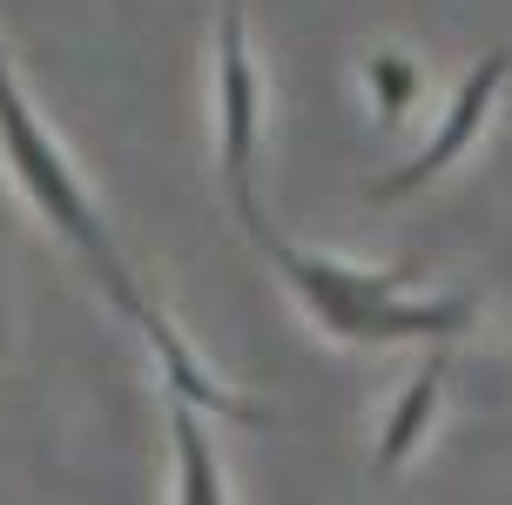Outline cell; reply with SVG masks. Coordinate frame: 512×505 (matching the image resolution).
Returning <instances> with one entry per match:
<instances>
[{
    "instance_id": "1",
    "label": "cell",
    "mask_w": 512,
    "mask_h": 505,
    "mask_svg": "<svg viewBox=\"0 0 512 505\" xmlns=\"http://www.w3.org/2000/svg\"><path fill=\"white\" fill-rule=\"evenodd\" d=\"M0 155H7V169H14V182H21V196L41 209V223H48L54 236L81 256V263H88V277L102 283V297L115 303L128 324L142 330V337H149L155 364H162V378H169V398L196 404V411H230V418L263 425V411H256V404H243V398H230V391H223V384H216L203 364L189 357V344L162 324V310L142 297V283H135V270H128V256L115 250L102 209L88 202V189H81V176L68 169L61 142L41 128V115H34V108H27V95L14 88L7 61H0Z\"/></svg>"
},
{
    "instance_id": "5",
    "label": "cell",
    "mask_w": 512,
    "mask_h": 505,
    "mask_svg": "<svg viewBox=\"0 0 512 505\" xmlns=\"http://www.w3.org/2000/svg\"><path fill=\"white\" fill-rule=\"evenodd\" d=\"M169 438H176V505H230V485H223V465H216L196 404L169 398Z\"/></svg>"
},
{
    "instance_id": "6",
    "label": "cell",
    "mask_w": 512,
    "mask_h": 505,
    "mask_svg": "<svg viewBox=\"0 0 512 505\" xmlns=\"http://www.w3.org/2000/svg\"><path fill=\"white\" fill-rule=\"evenodd\" d=\"M438 391H445V357H425V364L411 371V384L398 391L384 431H378V458H371L378 472H398V465L418 452V438H425V425H432V411H438Z\"/></svg>"
},
{
    "instance_id": "7",
    "label": "cell",
    "mask_w": 512,
    "mask_h": 505,
    "mask_svg": "<svg viewBox=\"0 0 512 505\" xmlns=\"http://www.w3.org/2000/svg\"><path fill=\"white\" fill-rule=\"evenodd\" d=\"M364 75H371V95H378V108L398 122V115L411 108V95H418L411 61H405V54H371V68H364Z\"/></svg>"
},
{
    "instance_id": "4",
    "label": "cell",
    "mask_w": 512,
    "mask_h": 505,
    "mask_svg": "<svg viewBox=\"0 0 512 505\" xmlns=\"http://www.w3.org/2000/svg\"><path fill=\"white\" fill-rule=\"evenodd\" d=\"M506 68H512V54H506V48L479 54V68H472V75H465V88L452 95V115L438 122V135H432V142H425L418 155H411V162H398L391 176L371 182V202H398V196H411L418 182L445 176V169H452V162H459V155L479 142V128H486L492 101H499V81H506Z\"/></svg>"
},
{
    "instance_id": "3",
    "label": "cell",
    "mask_w": 512,
    "mask_h": 505,
    "mask_svg": "<svg viewBox=\"0 0 512 505\" xmlns=\"http://www.w3.org/2000/svg\"><path fill=\"white\" fill-rule=\"evenodd\" d=\"M216 122H223V189L236 202V223L263 216L256 209V122H263V88L243 41V0H223L216 14Z\"/></svg>"
},
{
    "instance_id": "2",
    "label": "cell",
    "mask_w": 512,
    "mask_h": 505,
    "mask_svg": "<svg viewBox=\"0 0 512 505\" xmlns=\"http://www.w3.org/2000/svg\"><path fill=\"white\" fill-rule=\"evenodd\" d=\"M243 229L270 256V270L297 290L310 324L331 330L337 344H411V337H452V330L472 324V297H405V277H378V270L310 256L297 243H283L263 216H250Z\"/></svg>"
}]
</instances>
